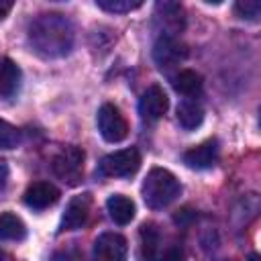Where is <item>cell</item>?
Listing matches in <instances>:
<instances>
[{"mask_svg": "<svg viewBox=\"0 0 261 261\" xmlns=\"http://www.w3.org/2000/svg\"><path fill=\"white\" fill-rule=\"evenodd\" d=\"M29 43L41 57H63L73 47V27L59 12L41 14L29 27Z\"/></svg>", "mask_w": 261, "mask_h": 261, "instance_id": "6da1fadb", "label": "cell"}, {"mask_svg": "<svg viewBox=\"0 0 261 261\" xmlns=\"http://www.w3.org/2000/svg\"><path fill=\"white\" fill-rule=\"evenodd\" d=\"M143 200L149 208L157 210V208H163L167 206L169 202H173L179 192H181V186L177 181V177L169 171V169H163V167H153L145 181H143Z\"/></svg>", "mask_w": 261, "mask_h": 261, "instance_id": "7a4b0ae2", "label": "cell"}, {"mask_svg": "<svg viewBox=\"0 0 261 261\" xmlns=\"http://www.w3.org/2000/svg\"><path fill=\"white\" fill-rule=\"evenodd\" d=\"M139 167H141V155L135 147H128V149H120L106 155L100 161L98 171L100 175H106V177H130L137 173Z\"/></svg>", "mask_w": 261, "mask_h": 261, "instance_id": "3957f363", "label": "cell"}, {"mask_svg": "<svg viewBox=\"0 0 261 261\" xmlns=\"http://www.w3.org/2000/svg\"><path fill=\"white\" fill-rule=\"evenodd\" d=\"M51 167H53V173L61 181H65L69 186H75L82 179V173H84V151L75 145H69L53 157Z\"/></svg>", "mask_w": 261, "mask_h": 261, "instance_id": "277c9868", "label": "cell"}, {"mask_svg": "<svg viewBox=\"0 0 261 261\" xmlns=\"http://www.w3.org/2000/svg\"><path fill=\"white\" fill-rule=\"evenodd\" d=\"M98 130L104 141L120 143L128 135V122L114 104H102L98 110Z\"/></svg>", "mask_w": 261, "mask_h": 261, "instance_id": "5b68a950", "label": "cell"}, {"mask_svg": "<svg viewBox=\"0 0 261 261\" xmlns=\"http://www.w3.org/2000/svg\"><path fill=\"white\" fill-rule=\"evenodd\" d=\"M128 245L126 239L118 232H102L94 241L92 257L94 261H126Z\"/></svg>", "mask_w": 261, "mask_h": 261, "instance_id": "8992f818", "label": "cell"}, {"mask_svg": "<svg viewBox=\"0 0 261 261\" xmlns=\"http://www.w3.org/2000/svg\"><path fill=\"white\" fill-rule=\"evenodd\" d=\"M169 108V98L167 94L163 92L161 86H149L143 96H141V102H139V110L143 114L145 120H157L161 118Z\"/></svg>", "mask_w": 261, "mask_h": 261, "instance_id": "52a82bcc", "label": "cell"}, {"mask_svg": "<svg viewBox=\"0 0 261 261\" xmlns=\"http://www.w3.org/2000/svg\"><path fill=\"white\" fill-rule=\"evenodd\" d=\"M90 206H92L90 194L73 196V198L67 202L65 212H63V216H61V228H63V230H75V228L84 226L86 220H88V214H90Z\"/></svg>", "mask_w": 261, "mask_h": 261, "instance_id": "ba28073f", "label": "cell"}, {"mask_svg": "<svg viewBox=\"0 0 261 261\" xmlns=\"http://www.w3.org/2000/svg\"><path fill=\"white\" fill-rule=\"evenodd\" d=\"M218 159V141L208 139L184 153V163L192 169H208Z\"/></svg>", "mask_w": 261, "mask_h": 261, "instance_id": "9c48e42d", "label": "cell"}, {"mask_svg": "<svg viewBox=\"0 0 261 261\" xmlns=\"http://www.w3.org/2000/svg\"><path fill=\"white\" fill-rule=\"evenodd\" d=\"M184 57H186L184 45H179V43H177L173 37H169V35L159 37V39L155 41V45H153V59H155V63H157L161 69L175 65V63L181 61Z\"/></svg>", "mask_w": 261, "mask_h": 261, "instance_id": "30bf717a", "label": "cell"}, {"mask_svg": "<svg viewBox=\"0 0 261 261\" xmlns=\"http://www.w3.org/2000/svg\"><path fill=\"white\" fill-rule=\"evenodd\" d=\"M59 200V190L49 181H35L24 192V204L33 210H45Z\"/></svg>", "mask_w": 261, "mask_h": 261, "instance_id": "8fae6325", "label": "cell"}, {"mask_svg": "<svg viewBox=\"0 0 261 261\" xmlns=\"http://www.w3.org/2000/svg\"><path fill=\"white\" fill-rule=\"evenodd\" d=\"M106 208L116 224H128L135 218V202L122 194H112L106 200Z\"/></svg>", "mask_w": 261, "mask_h": 261, "instance_id": "7c38bea8", "label": "cell"}, {"mask_svg": "<svg viewBox=\"0 0 261 261\" xmlns=\"http://www.w3.org/2000/svg\"><path fill=\"white\" fill-rule=\"evenodd\" d=\"M20 88V67L12 59H2L0 63V96L12 98Z\"/></svg>", "mask_w": 261, "mask_h": 261, "instance_id": "4fadbf2b", "label": "cell"}, {"mask_svg": "<svg viewBox=\"0 0 261 261\" xmlns=\"http://www.w3.org/2000/svg\"><path fill=\"white\" fill-rule=\"evenodd\" d=\"M171 86L177 94L184 96H198L202 92V75L196 73L194 69H181L179 73L173 75Z\"/></svg>", "mask_w": 261, "mask_h": 261, "instance_id": "5bb4252c", "label": "cell"}, {"mask_svg": "<svg viewBox=\"0 0 261 261\" xmlns=\"http://www.w3.org/2000/svg\"><path fill=\"white\" fill-rule=\"evenodd\" d=\"M24 237H27L24 222L12 212H2L0 214V239L2 241H22Z\"/></svg>", "mask_w": 261, "mask_h": 261, "instance_id": "9a60e30c", "label": "cell"}, {"mask_svg": "<svg viewBox=\"0 0 261 261\" xmlns=\"http://www.w3.org/2000/svg\"><path fill=\"white\" fill-rule=\"evenodd\" d=\"M141 234V255L145 261H153L159 249V230L153 222H145L139 230Z\"/></svg>", "mask_w": 261, "mask_h": 261, "instance_id": "2e32d148", "label": "cell"}, {"mask_svg": "<svg viewBox=\"0 0 261 261\" xmlns=\"http://www.w3.org/2000/svg\"><path fill=\"white\" fill-rule=\"evenodd\" d=\"M204 120V112L198 104L194 102H181L177 106V122L186 128V130H192L196 126H200Z\"/></svg>", "mask_w": 261, "mask_h": 261, "instance_id": "e0dca14e", "label": "cell"}, {"mask_svg": "<svg viewBox=\"0 0 261 261\" xmlns=\"http://www.w3.org/2000/svg\"><path fill=\"white\" fill-rule=\"evenodd\" d=\"M157 12L165 16V22H169L173 27V31H179L184 27V8L177 2H159Z\"/></svg>", "mask_w": 261, "mask_h": 261, "instance_id": "ac0fdd59", "label": "cell"}, {"mask_svg": "<svg viewBox=\"0 0 261 261\" xmlns=\"http://www.w3.org/2000/svg\"><path fill=\"white\" fill-rule=\"evenodd\" d=\"M96 6L106 10V12L120 14V12H130V10L141 8V2H130V0H96Z\"/></svg>", "mask_w": 261, "mask_h": 261, "instance_id": "d6986e66", "label": "cell"}, {"mask_svg": "<svg viewBox=\"0 0 261 261\" xmlns=\"http://www.w3.org/2000/svg\"><path fill=\"white\" fill-rule=\"evenodd\" d=\"M18 141H20L18 130L10 122L0 118V149H12L18 145Z\"/></svg>", "mask_w": 261, "mask_h": 261, "instance_id": "ffe728a7", "label": "cell"}, {"mask_svg": "<svg viewBox=\"0 0 261 261\" xmlns=\"http://www.w3.org/2000/svg\"><path fill=\"white\" fill-rule=\"evenodd\" d=\"M234 12L241 18H249V20H257L259 12H261V4L255 0H245V2H237L234 4Z\"/></svg>", "mask_w": 261, "mask_h": 261, "instance_id": "44dd1931", "label": "cell"}, {"mask_svg": "<svg viewBox=\"0 0 261 261\" xmlns=\"http://www.w3.org/2000/svg\"><path fill=\"white\" fill-rule=\"evenodd\" d=\"M161 261H186V253L179 245H169L163 255H161Z\"/></svg>", "mask_w": 261, "mask_h": 261, "instance_id": "7402d4cb", "label": "cell"}, {"mask_svg": "<svg viewBox=\"0 0 261 261\" xmlns=\"http://www.w3.org/2000/svg\"><path fill=\"white\" fill-rule=\"evenodd\" d=\"M51 261H84V259H82V255H80L77 251H73V249H63V251L53 253Z\"/></svg>", "mask_w": 261, "mask_h": 261, "instance_id": "603a6c76", "label": "cell"}, {"mask_svg": "<svg viewBox=\"0 0 261 261\" xmlns=\"http://www.w3.org/2000/svg\"><path fill=\"white\" fill-rule=\"evenodd\" d=\"M194 216H196V214H194L192 210H188V208H184V210H179V212H177V214L173 216V220H175L177 224H188L190 220H194Z\"/></svg>", "mask_w": 261, "mask_h": 261, "instance_id": "cb8c5ba5", "label": "cell"}, {"mask_svg": "<svg viewBox=\"0 0 261 261\" xmlns=\"http://www.w3.org/2000/svg\"><path fill=\"white\" fill-rule=\"evenodd\" d=\"M12 10V2H4L0 0V20H4L8 16V12Z\"/></svg>", "mask_w": 261, "mask_h": 261, "instance_id": "d4e9b609", "label": "cell"}, {"mask_svg": "<svg viewBox=\"0 0 261 261\" xmlns=\"http://www.w3.org/2000/svg\"><path fill=\"white\" fill-rule=\"evenodd\" d=\"M249 261H259V255H257V253H251V255H249Z\"/></svg>", "mask_w": 261, "mask_h": 261, "instance_id": "484cf974", "label": "cell"}, {"mask_svg": "<svg viewBox=\"0 0 261 261\" xmlns=\"http://www.w3.org/2000/svg\"><path fill=\"white\" fill-rule=\"evenodd\" d=\"M0 261H4V253L2 251H0Z\"/></svg>", "mask_w": 261, "mask_h": 261, "instance_id": "4316f807", "label": "cell"}]
</instances>
